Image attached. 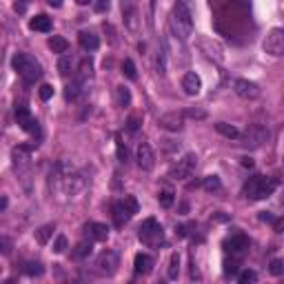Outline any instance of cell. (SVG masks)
Segmentation results:
<instances>
[{
	"instance_id": "obj_6",
	"label": "cell",
	"mask_w": 284,
	"mask_h": 284,
	"mask_svg": "<svg viewBox=\"0 0 284 284\" xmlns=\"http://www.w3.org/2000/svg\"><path fill=\"white\" fill-rule=\"evenodd\" d=\"M195 167H198V156H195V153H184V156L171 167L169 178H173V180H187V178L193 175Z\"/></svg>"
},
{
	"instance_id": "obj_49",
	"label": "cell",
	"mask_w": 284,
	"mask_h": 284,
	"mask_svg": "<svg viewBox=\"0 0 284 284\" xmlns=\"http://www.w3.org/2000/svg\"><path fill=\"white\" fill-rule=\"evenodd\" d=\"M47 3L51 5V7H56V9H58V7H63V0H47Z\"/></svg>"
},
{
	"instance_id": "obj_44",
	"label": "cell",
	"mask_w": 284,
	"mask_h": 284,
	"mask_svg": "<svg viewBox=\"0 0 284 284\" xmlns=\"http://www.w3.org/2000/svg\"><path fill=\"white\" fill-rule=\"evenodd\" d=\"M0 244H3V253H5V255H9V253H12V242H9V237H3V240H0Z\"/></svg>"
},
{
	"instance_id": "obj_9",
	"label": "cell",
	"mask_w": 284,
	"mask_h": 284,
	"mask_svg": "<svg viewBox=\"0 0 284 284\" xmlns=\"http://www.w3.org/2000/svg\"><path fill=\"white\" fill-rule=\"evenodd\" d=\"M262 49L266 51L268 56H284V29H271L266 34L264 43H262Z\"/></svg>"
},
{
	"instance_id": "obj_23",
	"label": "cell",
	"mask_w": 284,
	"mask_h": 284,
	"mask_svg": "<svg viewBox=\"0 0 284 284\" xmlns=\"http://www.w3.org/2000/svg\"><path fill=\"white\" fill-rule=\"evenodd\" d=\"M91 251H94V240H82L76 244V249H74V257L76 260H82V257H89L91 255Z\"/></svg>"
},
{
	"instance_id": "obj_39",
	"label": "cell",
	"mask_w": 284,
	"mask_h": 284,
	"mask_svg": "<svg viewBox=\"0 0 284 284\" xmlns=\"http://www.w3.org/2000/svg\"><path fill=\"white\" fill-rule=\"evenodd\" d=\"M38 96H40V100H49V98L54 96V87H51V85H43L38 89Z\"/></svg>"
},
{
	"instance_id": "obj_4",
	"label": "cell",
	"mask_w": 284,
	"mask_h": 284,
	"mask_svg": "<svg viewBox=\"0 0 284 284\" xmlns=\"http://www.w3.org/2000/svg\"><path fill=\"white\" fill-rule=\"evenodd\" d=\"M138 237L142 240V244H147L149 249H158L160 244H164V229L162 224H158V220L147 218L138 229Z\"/></svg>"
},
{
	"instance_id": "obj_5",
	"label": "cell",
	"mask_w": 284,
	"mask_h": 284,
	"mask_svg": "<svg viewBox=\"0 0 284 284\" xmlns=\"http://www.w3.org/2000/svg\"><path fill=\"white\" fill-rule=\"evenodd\" d=\"M111 213H113V222H116V226H125L127 222L138 213V200L133 198V195H125V200L113 202Z\"/></svg>"
},
{
	"instance_id": "obj_33",
	"label": "cell",
	"mask_w": 284,
	"mask_h": 284,
	"mask_svg": "<svg viewBox=\"0 0 284 284\" xmlns=\"http://www.w3.org/2000/svg\"><path fill=\"white\" fill-rule=\"evenodd\" d=\"M237 268H240V255H231V260H224V273L226 275H235Z\"/></svg>"
},
{
	"instance_id": "obj_16",
	"label": "cell",
	"mask_w": 284,
	"mask_h": 284,
	"mask_svg": "<svg viewBox=\"0 0 284 284\" xmlns=\"http://www.w3.org/2000/svg\"><path fill=\"white\" fill-rule=\"evenodd\" d=\"M182 89L187 96H198L200 89H202V80H200V76L195 74V71H187V74L182 76Z\"/></svg>"
},
{
	"instance_id": "obj_18",
	"label": "cell",
	"mask_w": 284,
	"mask_h": 284,
	"mask_svg": "<svg viewBox=\"0 0 284 284\" xmlns=\"http://www.w3.org/2000/svg\"><path fill=\"white\" fill-rule=\"evenodd\" d=\"M133 268H136L138 275H149L153 268V257L149 253H138L136 260H133Z\"/></svg>"
},
{
	"instance_id": "obj_7",
	"label": "cell",
	"mask_w": 284,
	"mask_h": 284,
	"mask_svg": "<svg viewBox=\"0 0 284 284\" xmlns=\"http://www.w3.org/2000/svg\"><path fill=\"white\" fill-rule=\"evenodd\" d=\"M242 142L246 144V147H251V149H257V147H262L266 140H268V129L264 125H257V122H253V125L246 127V131L242 133Z\"/></svg>"
},
{
	"instance_id": "obj_27",
	"label": "cell",
	"mask_w": 284,
	"mask_h": 284,
	"mask_svg": "<svg viewBox=\"0 0 284 284\" xmlns=\"http://www.w3.org/2000/svg\"><path fill=\"white\" fill-rule=\"evenodd\" d=\"M202 189L209 191V193H218V191H222V182L218 175H206V178L202 180Z\"/></svg>"
},
{
	"instance_id": "obj_36",
	"label": "cell",
	"mask_w": 284,
	"mask_h": 284,
	"mask_svg": "<svg viewBox=\"0 0 284 284\" xmlns=\"http://www.w3.org/2000/svg\"><path fill=\"white\" fill-rule=\"evenodd\" d=\"M116 91H118V102H120L122 107H127L129 102H131V94H129V89L127 87H118Z\"/></svg>"
},
{
	"instance_id": "obj_19",
	"label": "cell",
	"mask_w": 284,
	"mask_h": 284,
	"mask_svg": "<svg viewBox=\"0 0 284 284\" xmlns=\"http://www.w3.org/2000/svg\"><path fill=\"white\" fill-rule=\"evenodd\" d=\"M58 71H60V76H65V78H69V76L74 74V71H76V58H74V54H63V56H60Z\"/></svg>"
},
{
	"instance_id": "obj_13",
	"label": "cell",
	"mask_w": 284,
	"mask_h": 284,
	"mask_svg": "<svg viewBox=\"0 0 284 284\" xmlns=\"http://www.w3.org/2000/svg\"><path fill=\"white\" fill-rule=\"evenodd\" d=\"M136 160H138V167H140V169H144V171H151L153 164H156V153H153L151 144H147V142L138 144Z\"/></svg>"
},
{
	"instance_id": "obj_1",
	"label": "cell",
	"mask_w": 284,
	"mask_h": 284,
	"mask_svg": "<svg viewBox=\"0 0 284 284\" xmlns=\"http://www.w3.org/2000/svg\"><path fill=\"white\" fill-rule=\"evenodd\" d=\"M169 27H171V34L182 43L193 36V9H191L189 0H178L173 5V12L169 16Z\"/></svg>"
},
{
	"instance_id": "obj_34",
	"label": "cell",
	"mask_w": 284,
	"mask_h": 284,
	"mask_svg": "<svg viewBox=\"0 0 284 284\" xmlns=\"http://www.w3.org/2000/svg\"><path fill=\"white\" fill-rule=\"evenodd\" d=\"M268 273H271V275H284V260L273 257V260L268 262Z\"/></svg>"
},
{
	"instance_id": "obj_31",
	"label": "cell",
	"mask_w": 284,
	"mask_h": 284,
	"mask_svg": "<svg viewBox=\"0 0 284 284\" xmlns=\"http://www.w3.org/2000/svg\"><path fill=\"white\" fill-rule=\"evenodd\" d=\"M27 275H32V277H40L45 273V266H43V262H25V268H23Z\"/></svg>"
},
{
	"instance_id": "obj_24",
	"label": "cell",
	"mask_w": 284,
	"mask_h": 284,
	"mask_svg": "<svg viewBox=\"0 0 284 284\" xmlns=\"http://www.w3.org/2000/svg\"><path fill=\"white\" fill-rule=\"evenodd\" d=\"M76 71H78V74H76V78H78V80H82V82L89 80L91 76H94V63H91V58H85V60H82Z\"/></svg>"
},
{
	"instance_id": "obj_22",
	"label": "cell",
	"mask_w": 284,
	"mask_h": 284,
	"mask_svg": "<svg viewBox=\"0 0 284 284\" xmlns=\"http://www.w3.org/2000/svg\"><path fill=\"white\" fill-rule=\"evenodd\" d=\"M49 49L54 51V54H67L69 51V40L63 38V36H51L49 38Z\"/></svg>"
},
{
	"instance_id": "obj_37",
	"label": "cell",
	"mask_w": 284,
	"mask_h": 284,
	"mask_svg": "<svg viewBox=\"0 0 284 284\" xmlns=\"http://www.w3.org/2000/svg\"><path fill=\"white\" fill-rule=\"evenodd\" d=\"M237 280H240L242 284H246V282H255V280H257V273H255V271H249V268H246V271H242L240 275H237Z\"/></svg>"
},
{
	"instance_id": "obj_46",
	"label": "cell",
	"mask_w": 284,
	"mask_h": 284,
	"mask_svg": "<svg viewBox=\"0 0 284 284\" xmlns=\"http://www.w3.org/2000/svg\"><path fill=\"white\" fill-rule=\"evenodd\" d=\"M158 71L160 74H164V51H160L158 54Z\"/></svg>"
},
{
	"instance_id": "obj_47",
	"label": "cell",
	"mask_w": 284,
	"mask_h": 284,
	"mask_svg": "<svg viewBox=\"0 0 284 284\" xmlns=\"http://www.w3.org/2000/svg\"><path fill=\"white\" fill-rule=\"evenodd\" d=\"M242 160V167H249V169H253V158H240Z\"/></svg>"
},
{
	"instance_id": "obj_12",
	"label": "cell",
	"mask_w": 284,
	"mask_h": 284,
	"mask_svg": "<svg viewBox=\"0 0 284 284\" xmlns=\"http://www.w3.org/2000/svg\"><path fill=\"white\" fill-rule=\"evenodd\" d=\"M222 246H224V251L231 253V255H242V253L249 249V237L244 233H233L231 237H226Z\"/></svg>"
},
{
	"instance_id": "obj_35",
	"label": "cell",
	"mask_w": 284,
	"mask_h": 284,
	"mask_svg": "<svg viewBox=\"0 0 284 284\" xmlns=\"http://www.w3.org/2000/svg\"><path fill=\"white\" fill-rule=\"evenodd\" d=\"M122 74L127 76L129 80H136L138 74H136V65H133L131 58H125V63H122Z\"/></svg>"
},
{
	"instance_id": "obj_45",
	"label": "cell",
	"mask_w": 284,
	"mask_h": 284,
	"mask_svg": "<svg viewBox=\"0 0 284 284\" xmlns=\"http://www.w3.org/2000/svg\"><path fill=\"white\" fill-rule=\"evenodd\" d=\"M260 220H262V222H268V224H273V222H275V215L268 213V211H262V213H260Z\"/></svg>"
},
{
	"instance_id": "obj_50",
	"label": "cell",
	"mask_w": 284,
	"mask_h": 284,
	"mask_svg": "<svg viewBox=\"0 0 284 284\" xmlns=\"http://www.w3.org/2000/svg\"><path fill=\"white\" fill-rule=\"evenodd\" d=\"M14 9H16L18 14H23L25 12V3H16V5H14Z\"/></svg>"
},
{
	"instance_id": "obj_38",
	"label": "cell",
	"mask_w": 284,
	"mask_h": 284,
	"mask_svg": "<svg viewBox=\"0 0 284 284\" xmlns=\"http://www.w3.org/2000/svg\"><path fill=\"white\" fill-rule=\"evenodd\" d=\"M67 251V237L65 235H58L54 242V253H65Z\"/></svg>"
},
{
	"instance_id": "obj_14",
	"label": "cell",
	"mask_w": 284,
	"mask_h": 284,
	"mask_svg": "<svg viewBox=\"0 0 284 284\" xmlns=\"http://www.w3.org/2000/svg\"><path fill=\"white\" fill-rule=\"evenodd\" d=\"M158 125L162 127V129H167V131H171V133H178V131H182V125H184V113H178V111L164 113V116H160Z\"/></svg>"
},
{
	"instance_id": "obj_40",
	"label": "cell",
	"mask_w": 284,
	"mask_h": 284,
	"mask_svg": "<svg viewBox=\"0 0 284 284\" xmlns=\"http://www.w3.org/2000/svg\"><path fill=\"white\" fill-rule=\"evenodd\" d=\"M109 7H111V3L109 0H96V5H94V9L98 14H105V12H109Z\"/></svg>"
},
{
	"instance_id": "obj_3",
	"label": "cell",
	"mask_w": 284,
	"mask_h": 284,
	"mask_svg": "<svg viewBox=\"0 0 284 284\" xmlns=\"http://www.w3.org/2000/svg\"><path fill=\"white\" fill-rule=\"evenodd\" d=\"M275 189H277L275 178H268V175H253V178H249L244 184V195L249 200H264L268 195H273Z\"/></svg>"
},
{
	"instance_id": "obj_10",
	"label": "cell",
	"mask_w": 284,
	"mask_h": 284,
	"mask_svg": "<svg viewBox=\"0 0 284 284\" xmlns=\"http://www.w3.org/2000/svg\"><path fill=\"white\" fill-rule=\"evenodd\" d=\"M198 49H200V54L204 56L206 60H213V63H222L224 60V54H222V47H220V43H215L213 38H198Z\"/></svg>"
},
{
	"instance_id": "obj_48",
	"label": "cell",
	"mask_w": 284,
	"mask_h": 284,
	"mask_svg": "<svg viewBox=\"0 0 284 284\" xmlns=\"http://www.w3.org/2000/svg\"><path fill=\"white\" fill-rule=\"evenodd\" d=\"M273 226H275V231H282L284 229V218L282 220H275V222H273Z\"/></svg>"
},
{
	"instance_id": "obj_30",
	"label": "cell",
	"mask_w": 284,
	"mask_h": 284,
	"mask_svg": "<svg viewBox=\"0 0 284 284\" xmlns=\"http://www.w3.org/2000/svg\"><path fill=\"white\" fill-rule=\"evenodd\" d=\"M167 275H169V280H178V275H180V253H173V255H171Z\"/></svg>"
},
{
	"instance_id": "obj_11",
	"label": "cell",
	"mask_w": 284,
	"mask_h": 284,
	"mask_svg": "<svg viewBox=\"0 0 284 284\" xmlns=\"http://www.w3.org/2000/svg\"><path fill=\"white\" fill-rule=\"evenodd\" d=\"M233 91H235V96H240L242 100H257L260 98V87L255 85V82H251V80H246V78H237L233 80Z\"/></svg>"
},
{
	"instance_id": "obj_8",
	"label": "cell",
	"mask_w": 284,
	"mask_h": 284,
	"mask_svg": "<svg viewBox=\"0 0 284 284\" xmlns=\"http://www.w3.org/2000/svg\"><path fill=\"white\" fill-rule=\"evenodd\" d=\"M118 264H120V260H118V253L107 249L102 251L100 255L96 257V271L100 273V275H113V273L118 271Z\"/></svg>"
},
{
	"instance_id": "obj_20",
	"label": "cell",
	"mask_w": 284,
	"mask_h": 284,
	"mask_svg": "<svg viewBox=\"0 0 284 284\" xmlns=\"http://www.w3.org/2000/svg\"><path fill=\"white\" fill-rule=\"evenodd\" d=\"M78 40H80V47L85 51H96L100 47V38H98L94 32H80Z\"/></svg>"
},
{
	"instance_id": "obj_15",
	"label": "cell",
	"mask_w": 284,
	"mask_h": 284,
	"mask_svg": "<svg viewBox=\"0 0 284 284\" xmlns=\"http://www.w3.org/2000/svg\"><path fill=\"white\" fill-rule=\"evenodd\" d=\"M29 158H32V147H27V144H18V147H14L12 160H14V169H16V171L29 167Z\"/></svg>"
},
{
	"instance_id": "obj_51",
	"label": "cell",
	"mask_w": 284,
	"mask_h": 284,
	"mask_svg": "<svg viewBox=\"0 0 284 284\" xmlns=\"http://www.w3.org/2000/svg\"><path fill=\"white\" fill-rule=\"evenodd\" d=\"M94 0H76V5H80V7H87V5H91Z\"/></svg>"
},
{
	"instance_id": "obj_28",
	"label": "cell",
	"mask_w": 284,
	"mask_h": 284,
	"mask_svg": "<svg viewBox=\"0 0 284 284\" xmlns=\"http://www.w3.org/2000/svg\"><path fill=\"white\" fill-rule=\"evenodd\" d=\"M125 23L131 32H138V9L136 7H127L125 9Z\"/></svg>"
},
{
	"instance_id": "obj_17",
	"label": "cell",
	"mask_w": 284,
	"mask_h": 284,
	"mask_svg": "<svg viewBox=\"0 0 284 284\" xmlns=\"http://www.w3.org/2000/svg\"><path fill=\"white\" fill-rule=\"evenodd\" d=\"M85 231L94 242H105L109 237V226L102 224V222H89Z\"/></svg>"
},
{
	"instance_id": "obj_25",
	"label": "cell",
	"mask_w": 284,
	"mask_h": 284,
	"mask_svg": "<svg viewBox=\"0 0 284 284\" xmlns=\"http://www.w3.org/2000/svg\"><path fill=\"white\" fill-rule=\"evenodd\" d=\"M215 131L222 133L224 138H229V140H237V138L242 136L240 129H235L233 125H229V122H218V125H215Z\"/></svg>"
},
{
	"instance_id": "obj_42",
	"label": "cell",
	"mask_w": 284,
	"mask_h": 284,
	"mask_svg": "<svg viewBox=\"0 0 284 284\" xmlns=\"http://www.w3.org/2000/svg\"><path fill=\"white\" fill-rule=\"evenodd\" d=\"M138 127H140V118L131 116V118H129V122H127V129H129V131H138Z\"/></svg>"
},
{
	"instance_id": "obj_41",
	"label": "cell",
	"mask_w": 284,
	"mask_h": 284,
	"mask_svg": "<svg viewBox=\"0 0 284 284\" xmlns=\"http://www.w3.org/2000/svg\"><path fill=\"white\" fill-rule=\"evenodd\" d=\"M118 158H120V162H127L129 160V153H127V147L120 142V138H118Z\"/></svg>"
},
{
	"instance_id": "obj_32",
	"label": "cell",
	"mask_w": 284,
	"mask_h": 284,
	"mask_svg": "<svg viewBox=\"0 0 284 284\" xmlns=\"http://www.w3.org/2000/svg\"><path fill=\"white\" fill-rule=\"evenodd\" d=\"M158 200H160V206H164V209H169V206L173 204V200H175V193L171 189H162L160 191V195H158Z\"/></svg>"
},
{
	"instance_id": "obj_21",
	"label": "cell",
	"mask_w": 284,
	"mask_h": 284,
	"mask_svg": "<svg viewBox=\"0 0 284 284\" xmlns=\"http://www.w3.org/2000/svg\"><path fill=\"white\" fill-rule=\"evenodd\" d=\"M29 27H32L34 32L49 34V32H51V18H49V16H45V14H40V16L32 18V23H29Z\"/></svg>"
},
{
	"instance_id": "obj_43",
	"label": "cell",
	"mask_w": 284,
	"mask_h": 284,
	"mask_svg": "<svg viewBox=\"0 0 284 284\" xmlns=\"http://www.w3.org/2000/svg\"><path fill=\"white\" fill-rule=\"evenodd\" d=\"M184 116H189V118H198V120H202V118H206V113H204V111H200V109H187V111H184Z\"/></svg>"
},
{
	"instance_id": "obj_2",
	"label": "cell",
	"mask_w": 284,
	"mask_h": 284,
	"mask_svg": "<svg viewBox=\"0 0 284 284\" xmlns=\"http://www.w3.org/2000/svg\"><path fill=\"white\" fill-rule=\"evenodd\" d=\"M12 65L27 85H34L36 80L43 78V65L29 54H16L14 56V60H12Z\"/></svg>"
},
{
	"instance_id": "obj_29",
	"label": "cell",
	"mask_w": 284,
	"mask_h": 284,
	"mask_svg": "<svg viewBox=\"0 0 284 284\" xmlns=\"http://www.w3.org/2000/svg\"><path fill=\"white\" fill-rule=\"evenodd\" d=\"M54 224H45V226H40V229L38 231H36V240H38L40 242V244H47V242H49V237L51 235H54Z\"/></svg>"
},
{
	"instance_id": "obj_26",
	"label": "cell",
	"mask_w": 284,
	"mask_h": 284,
	"mask_svg": "<svg viewBox=\"0 0 284 284\" xmlns=\"http://www.w3.org/2000/svg\"><path fill=\"white\" fill-rule=\"evenodd\" d=\"M82 87H85V82L76 78L74 82H71V85H67V89H65V98H67V100H78L80 94L85 91Z\"/></svg>"
}]
</instances>
